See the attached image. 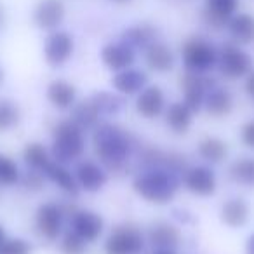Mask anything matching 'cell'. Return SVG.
<instances>
[{
    "label": "cell",
    "mask_w": 254,
    "mask_h": 254,
    "mask_svg": "<svg viewBox=\"0 0 254 254\" xmlns=\"http://www.w3.org/2000/svg\"><path fill=\"white\" fill-rule=\"evenodd\" d=\"M77 183L85 191H98L99 188L105 187L106 173L96 162L85 160L77 167Z\"/></svg>",
    "instance_id": "16"
},
{
    "label": "cell",
    "mask_w": 254,
    "mask_h": 254,
    "mask_svg": "<svg viewBox=\"0 0 254 254\" xmlns=\"http://www.w3.org/2000/svg\"><path fill=\"white\" fill-rule=\"evenodd\" d=\"M198 153L207 162H221L226 157V145L218 138H207L198 145Z\"/></svg>",
    "instance_id": "29"
},
{
    "label": "cell",
    "mask_w": 254,
    "mask_h": 254,
    "mask_svg": "<svg viewBox=\"0 0 254 254\" xmlns=\"http://www.w3.org/2000/svg\"><path fill=\"white\" fill-rule=\"evenodd\" d=\"M134 49L129 47L127 44H106L101 49V60L105 63V66H108L110 70L122 71L126 68H129L134 63Z\"/></svg>",
    "instance_id": "13"
},
{
    "label": "cell",
    "mask_w": 254,
    "mask_h": 254,
    "mask_svg": "<svg viewBox=\"0 0 254 254\" xmlns=\"http://www.w3.org/2000/svg\"><path fill=\"white\" fill-rule=\"evenodd\" d=\"M32 247L23 239H11L4 240L0 246V254H30Z\"/></svg>",
    "instance_id": "35"
},
{
    "label": "cell",
    "mask_w": 254,
    "mask_h": 254,
    "mask_svg": "<svg viewBox=\"0 0 254 254\" xmlns=\"http://www.w3.org/2000/svg\"><path fill=\"white\" fill-rule=\"evenodd\" d=\"M115 2H120V4H124V2H129V0H115Z\"/></svg>",
    "instance_id": "43"
},
{
    "label": "cell",
    "mask_w": 254,
    "mask_h": 254,
    "mask_svg": "<svg viewBox=\"0 0 254 254\" xmlns=\"http://www.w3.org/2000/svg\"><path fill=\"white\" fill-rule=\"evenodd\" d=\"M183 181L187 190H190L195 195H200V197H209L216 191V176L209 167H191L185 173Z\"/></svg>",
    "instance_id": "10"
},
{
    "label": "cell",
    "mask_w": 254,
    "mask_h": 254,
    "mask_svg": "<svg viewBox=\"0 0 254 254\" xmlns=\"http://www.w3.org/2000/svg\"><path fill=\"white\" fill-rule=\"evenodd\" d=\"M64 19V5L61 0H40L33 11V23L42 30H54Z\"/></svg>",
    "instance_id": "11"
},
{
    "label": "cell",
    "mask_w": 254,
    "mask_h": 254,
    "mask_svg": "<svg viewBox=\"0 0 254 254\" xmlns=\"http://www.w3.org/2000/svg\"><path fill=\"white\" fill-rule=\"evenodd\" d=\"M183 63L190 71L195 73H202L207 71L218 63V53H216L214 46L207 42L202 37H191L183 44Z\"/></svg>",
    "instance_id": "4"
},
{
    "label": "cell",
    "mask_w": 254,
    "mask_h": 254,
    "mask_svg": "<svg viewBox=\"0 0 254 254\" xmlns=\"http://www.w3.org/2000/svg\"><path fill=\"white\" fill-rule=\"evenodd\" d=\"M44 174L53 181L54 185L61 188L63 191L70 195H77L78 193V183H77V178L60 162H49L44 169Z\"/></svg>",
    "instance_id": "19"
},
{
    "label": "cell",
    "mask_w": 254,
    "mask_h": 254,
    "mask_svg": "<svg viewBox=\"0 0 254 254\" xmlns=\"http://www.w3.org/2000/svg\"><path fill=\"white\" fill-rule=\"evenodd\" d=\"M5 240V232H4V228L0 226V246H2V242Z\"/></svg>",
    "instance_id": "41"
},
{
    "label": "cell",
    "mask_w": 254,
    "mask_h": 254,
    "mask_svg": "<svg viewBox=\"0 0 254 254\" xmlns=\"http://www.w3.org/2000/svg\"><path fill=\"white\" fill-rule=\"evenodd\" d=\"M242 141L246 143L249 148H254V120L247 122L242 127Z\"/></svg>",
    "instance_id": "37"
},
{
    "label": "cell",
    "mask_w": 254,
    "mask_h": 254,
    "mask_svg": "<svg viewBox=\"0 0 254 254\" xmlns=\"http://www.w3.org/2000/svg\"><path fill=\"white\" fill-rule=\"evenodd\" d=\"M155 28L153 26H148V25H136V26H131V28H127L126 32L122 33V42L127 44L129 47H146L150 44L155 42Z\"/></svg>",
    "instance_id": "26"
},
{
    "label": "cell",
    "mask_w": 254,
    "mask_h": 254,
    "mask_svg": "<svg viewBox=\"0 0 254 254\" xmlns=\"http://www.w3.org/2000/svg\"><path fill=\"white\" fill-rule=\"evenodd\" d=\"M146 64L152 68L153 71H169L174 66V54L166 44L162 42H153L146 47L145 53Z\"/></svg>",
    "instance_id": "18"
},
{
    "label": "cell",
    "mask_w": 254,
    "mask_h": 254,
    "mask_svg": "<svg viewBox=\"0 0 254 254\" xmlns=\"http://www.w3.org/2000/svg\"><path fill=\"white\" fill-rule=\"evenodd\" d=\"M246 254H254V233L249 237V240L246 244Z\"/></svg>",
    "instance_id": "39"
},
{
    "label": "cell",
    "mask_w": 254,
    "mask_h": 254,
    "mask_svg": "<svg viewBox=\"0 0 254 254\" xmlns=\"http://www.w3.org/2000/svg\"><path fill=\"white\" fill-rule=\"evenodd\" d=\"M148 239L159 249H174L180 244L181 235L176 226L169 225V223H157L150 230Z\"/></svg>",
    "instance_id": "21"
},
{
    "label": "cell",
    "mask_w": 254,
    "mask_h": 254,
    "mask_svg": "<svg viewBox=\"0 0 254 254\" xmlns=\"http://www.w3.org/2000/svg\"><path fill=\"white\" fill-rule=\"evenodd\" d=\"M19 181V169L16 166L14 160L9 157L0 155V185L4 187H11Z\"/></svg>",
    "instance_id": "33"
},
{
    "label": "cell",
    "mask_w": 254,
    "mask_h": 254,
    "mask_svg": "<svg viewBox=\"0 0 254 254\" xmlns=\"http://www.w3.org/2000/svg\"><path fill=\"white\" fill-rule=\"evenodd\" d=\"M73 54V39L66 32H53L44 44V56L51 66H61Z\"/></svg>",
    "instance_id": "8"
},
{
    "label": "cell",
    "mask_w": 254,
    "mask_h": 254,
    "mask_svg": "<svg viewBox=\"0 0 254 254\" xmlns=\"http://www.w3.org/2000/svg\"><path fill=\"white\" fill-rule=\"evenodd\" d=\"M75 96H77V91L75 87L66 80H54L49 84L47 87V99L53 103L56 108H70L75 103Z\"/></svg>",
    "instance_id": "23"
},
{
    "label": "cell",
    "mask_w": 254,
    "mask_h": 254,
    "mask_svg": "<svg viewBox=\"0 0 254 254\" xmlns=\"http://www.w3.org/2000/svg\"><path fill=\"white\" fill-rule=\"evenodd\" d=\"M71 228L85 242H96L103 233V219L96 212L77 211L71 216Z\"/></svg>",
    "instance_id": "12"
},
{
    "label": "cell",
    "mask_w": 254,
    "mask_h": 254,
    "mask_svg": "<svg viewBox=\"0 0 254 254\" xmlns=\"http://www.w3.org/2000/svg\"><path fill=\"white\" fill-rule=\"evenodd\" d=\"M145 246L143 233L136 226H117L105 242L106 254H139Z\"/></svg>",
    "instance_id": "5"
},
{
    "label": "cell",
    "mask_w": 254,
    "mask_h": 254,
    "mask_svg": "<svg viewBox=\"0 0 254 254\" xmlns=\"http://www.w3.org/2000/svg\"><path fill=\"white\" fill-rule=\"evenodd\" d=\"M204 105L211 115H214V117L228 115L233 105L232 94H230L226 89H221V87L211 89V91L207 92V96H205Z\"/></svg>",
    "instance_id": "25"
},
{
    "label": "cell",
    "mask_w": 254,
    "mask_h": 254,
    "mask_svg": "<svg viewBox=\"0 0 254 254\" xmlns=\"http://www.w3.org/2000/svg\"><path fill=\"white\" fill-rule=\"evenodd\" d=\"M23 183H25L26 188H32V190H39V188L42 187V176H40V174L37 173L35 169L28 171V173H26V176L23 178Z\"/></svg>",
    "instance_id": "36"
},
{
    "label": "cell",
    "mask_w": 254,
    "mask_h": 254,
    "mask_svg": "<svg viewBox=\"0 0 254 254\" xmlns=\"http://www.w3.org/2000/svg\"><path fill=\"white\" fill-rule=\"evenodd\" d=\"M136 193L141 195L145 200L155 202V204H166L176 195L178 180L171 171L166 169H152L139 174L132 183Z\"/></svg>",
    "instance_id": "2"
},
{
    "label": "cell",
    "mask_w": 254,
    "mask_h": 254,
    "mask_svg": "<svg viewBox=\"0 0 254 254\" xmlns=\"http://www.w3.org/2000/svg\"><path fill=\"white\" fill-rule=\"evenodd\" d=\"M167 126L178 134H183L191 126V110L185 103H173L166 112Z\"/></svg>",
    "instance_id": "24"
},
{
    "label": "cell",
    "mask_w": 254,
    "mask_h": 254,
    "mask_svg": "<svg viewBox=\"0 0 254 254\" xmlns=\"http://www.w3.org/2000/svg\"><path fill=\"white\" fill-rule=\"evenodd\" d=\"M19 122V108L9 99H0V132L9 131Z\"/></svg>",
    "instance_id": "31"
},
{
    "label": "cell",
    "mask_w": 254,
    "mask_h": 254,
    "mask_svg": "<svg viewBox=\"0 0 254 254\" xmlns=\"http://www.w3.org/2000/svg\"><path fill=\"white\" fill-rule=\"evenodd\" d=\"M91 101L96 105V108H98L99 113H117L120 108H122V99L110 94V92H99V94H94Z\"/></svg>",
    "instance_id": "32"
},
{
    "label": "cell",
    "mask_w": 254,
    "mask_h": 254,
    "mask_svg": "<svg viewBox=\"0 0 254 254\" xmlns=\"http://www.w3.org/2000/svg\"><path fill=\"white\" fill-rule=\"evenodd\" d=\"M0 19H2V18H0Z\"/></svg>",
    "instance_id": "44"
},
{
    "label": "cell",
    "mask_w": 254,
    "mask_h": 254,
    "mask_svg": "<svg viewBox=\"0 0 254 254\" xmlns=\"http://www.w3.org/2000/svg\"><path fill=\"white\" fill-rule=\"evenodd\" d=\"M164 105H166L164 92L160 91V87L152 85V87H145L139 92L138 101H136V110L146 119H155L164 112Z\"/></svg>",
    "instance_id": "15"
},
{
    "label": "cell",
    "mask_w": 254,
    "mask_h": 254,
    "mask_svg": "<svg viewBox=\"0 0 254 254\" xmlns=\"http://www.w3.org/2000/svg\"><path fill=\"white\" fill-rule=\"evenodd\" d=\"M98 119H99V112L91 99H89V101H84V103H78V105L73 106L71 122L77 124L82 131L94 127L96 124H98Z\"/></svg>",
    "instance_id": "27"
},
{
    "label": "cell",
    "mask_w": 254,
    "mask_h": 254,
    "mask_svg": "<svg viewBox=\"0 0 254 254\" xmlns=\"http://www.w3.org/2000/svg\"><path fill=\"white\" fill-rule=\"evenodd\" d=\"M113 87L120 92V94H136V92H141L146 85V75L139 70H126L119 71V73L113 77L112 80Z\"/></svg>",
    "instance_id": "17"
},
{
    "label": "cell",
    "mask_w": 254,
    "mask_h": 254,
    "mask_svg": "<svg viewBox=\"0 0 254 254\" xmlns=\"http://www.w3.org/2000/svg\"><path fill=\"white\" fill-rule=\"evenodd\" d=\"M246 91L249 92V94L254 98V73L249 75V78H247V82H246Z\"/></svg>",
    "instance_id": "38"
},
{
    "label": "cell",
    "mask_w": 254,
    "mask_h": 254,
    "mask_svg": "<svg viewBox=\"0 0 254 254\" xmlns=\"http://www.w3.org/2000/svg\"><path fill=\"white\" fill-rule=\"evenodd\" d=\"M23 159H25V162L35 171H44L47 164L51 162L47 150L44 148L42 145H39V143H32V145L26 146L25 153H23Z\"/></svg>",
    "instance_id": "30"
},
{
    "label": "cell",
    "mask_w": 254,
    "mask_h": 254,
    "mask_svg": "<svg viewBox=\"0 0 254 254\" xmlns=\"http://www.w3.org/2000/svg\"><path fill=\"white\" fill-rule=\"evenodd\" d=\"M85 240L80 239L77 233L71 230L66 235L63 237V242H61V251L63 254H84L85 253Z\"/></svg>",
    "instance_id": "34"
},
{
    "label": "cell",
    "mask_w": 254,
    "mask_h": 254,
    "mask_svg": "<svg viewBox=\"0 0 254 254\" xmlns=\"http://www.w3.org/2000/svg\"><path fill=\"white\" fill-rule=\"evenodd\" d=\"M228 32L237 44L254 42V16L251 14H235L228 21Z\"/></svg>",
    "instance_id": "20"
},
{
    "label": "cell",
    "mask_w": 254,
    "mask_h": 254,
    "mask_svg": "<svg viewBox=\"0 0 254 254\" xmlns=\"http://www.w3.org/2000/svg\"><path fill=\"white\" fill-rule=\"evenodd\" d=\"M94 148L103 164L117 169L129 155V139L120 127L103 124L94 132Z\"/></svg>",
    "instance_id": "1"
},
{
    "label": "cell",
    "mask_w": 254,
    "mask_h": 254,
    "mask_svg": "<svg viewBox=\"0 0 254 254\" xmlns=\"http://www.w3.org/2000/svg\"><path fill=\"white\" fill-rule=\"evenodd\" d=\"M212 84H214L212 80L195 73V71L187 73L181 78V87H183V92H185V105H187L191 112L198 110L204 105L205 96L211 91Z\"/></svg>",
    "instance_id": "9"
},
{
    "label": "cell",
    "mask_w": 254,
    "mask_h": 254,
    "mask_svg": "<svg viewBox=\"0 0 254 254\" xmlns=\"http://www.w3.org/2000/svg\"><path fill=\"white\" fill-rule=\"evenodd\" d=\"M63 207L54 202H46L39 207L35 218V225L39 233L47 240H56L63 228Z\"/></svg>",
    "instance_id": "7"
},
{
    "label": "cell",
    "mask_w": 254,
    "mask_h": 254,
    "mask_svg": "<svg viewBox=\"0 0 254 254\" xmlns=\"http://www.w3.org/2000/svg\"><path fill=\"white\" fill-rule=\"evenodd\" d=\"M153 254H176L173 249H159V251H155Z\"/></svg>",
    "instance_id": "40"
},
{
    "label": "cell",
    "mask_w": 254,
    "mask_h": 254,
    "mask_svg": "<svg viewBox=\"0 0 254 254\" xmlns=\"http://www.w3.org/2000/svg\"><path fill=\"white\" fill-rule=\"evenodd\" d=\"M230 176L235 183L254 188V159H239L230 166Z\"/></svg>",
    "instance_id": "28"
},
{
    "label": "cell",
    "mask_w": 254,
    "mask_h": 254,
    "mask_svg": "<svg viewBox=\"0 0 254 254\" xmlns=\"http://www.w3.org/2000/svg\"><path fill=\"white\" fill-rule=\"evenodd\" d=\"M218 66L223 77L240 78L251 71L253 60L239 46H235V44H225L221 47V53L218 54Z\"/></svg>",
    "instance_id": "6"
},
{
    "label": "cell",
    "mask_w": 254,
    "mask_h": 254,
    "mask_svg": "<svg viewBox=\"0 0 254 254\" xmlns=\"http://www.w3.org/2000/svg\"><path fill=\"white\" fill-rule=\"evenodd\" d=\"M237 7L239 0H205V21L216 28L228 25L230 18L235 16Z\"/></svg>",
    "instance_id": "14"
},
{
    "label": "cell",
    "mask_w": 254,
    "mask_h": 254,
    "mask_svg": "<svg viewBox=\"0 0 254 254\" xmlns=\"http://www.w3.org/2000/svg\"><path fill=\"white\" fill-rule=\"evenodd\" d=\"M221 219L225 225L239 228L249 219V205L242 198H230L221 205Z\"/></svg>",
    "instance_id": "22"
},
{
    "label": "cell",
    "mask_w": 254,
    "mask_h": 254,
    "mask_svg": "<svg viewBox=\"0 0 254 254\" xmlns=\"http://www.w3.org/2000/svg\"><path fill=\"white\" fill-rule=\"evenodd\" d=\"M4 82V70H2V66H0V84Z\"/></svg>",
    "instance_id": "42"
},
{
    "label": "cell",
    "mask_w": 254,
    "mask_h": 254,
    "mask_svg": "<svg viewBox=\"0 0 254 254\" xmlns=\"http://www.w3.org/2000/svg\"><path fill=\"white\" fill-rule=\"evenodd\" d=\"M85 150L84 132L71 120H63L54 129L53 155L56 162L64 164L75 159H80Z\"/></svg>",
    "instance_id": "3"
}]
</instances>
